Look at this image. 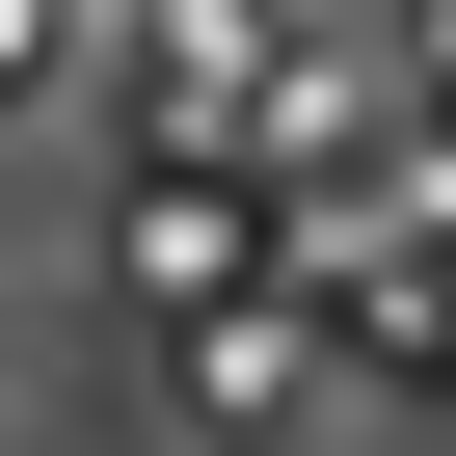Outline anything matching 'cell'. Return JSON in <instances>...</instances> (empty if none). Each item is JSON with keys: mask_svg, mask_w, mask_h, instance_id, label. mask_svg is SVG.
<instances>
[{"mask_svg": "<svg viewBox=\"0 0 456 456\" xmlns=\"http://www.w3.org/2000/svg\"><path fill=\"white\" fill-rule=\"evenodd\" d=\"M161 54H188V81H215V54H269V0H161Z\"/></svg>", "mask_w": 456, "mask_h": 456, "instance_id": "277c9868", "label": "cell"}, {"mask_svg": "<svg viewBox=\"0 0 456 456\" xmlns=\"http://www.w3.org/2000/svg\"><path fill=\"white\" fill-rule=\"evenodd\" d=\"M429 349H456V322H429Z\"/></svg>", "mask_w": 456, "mask_h": 456, "instance_id": "8992f818", "label": "cell"}, {"mask_svg": "<svg viewBox=\"0 0 456 456\" xmlns=\"http://www.w3.org/2000/svg\"><path fill=\"white\" fill-rule=\"evenodd\" d=\"M54 54H81V0H0V108H28V81H54Z\"/></svg>", "mask_w": 456, "mask_h": 456, "instance_id": "3957f363", "label": "cell"}, {"mask_svg": "<svg viewBox=\"0 0 456 456\" xmlns=\"http://www.w3.org/2000/svg\"><path fill=\"white\" fill-rule=\"evenodd\" d=\"M296 403H322V349H296L269 296H215V322H188V429H215V456H269Z\"/></svg>", "mask_w": 456, "mask_h": 456, "instance_id": "6da1fadb", "label": "cell"}, {"mask_svg": "<svg viewBox=\"0 0 456 456\" xmlns=\"http://www.w3.org/2000/svg\"><path fill=\"white\" fill-rule=\"evenodd\" d=\"M403 215H429V242H456V134H429V161H403Z\"/></svg>", "mask_w": 456, "mask_h": 456, "instance_id": "5b68a950", "label": "cell"}, {"mask_svg": "<svg viewBox=\"0 0 456 456\" xmlns=\"http://www.w3.org/2000/svg\"><path fill=\"white\" fill-rule=\"evenodd\" d=\"M242 242H269V215H242V188H188V161L134 188V296H215V269H242Z\"/></svg>", "mask_w": 456, "mask_h": 456, "instance_id": "7a4b0ae2", "label": "cell"}]
</instances>
